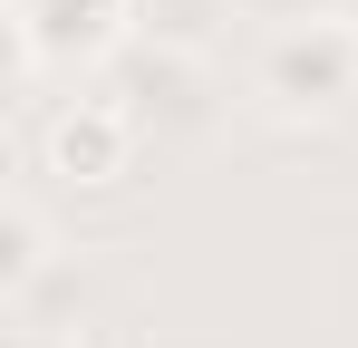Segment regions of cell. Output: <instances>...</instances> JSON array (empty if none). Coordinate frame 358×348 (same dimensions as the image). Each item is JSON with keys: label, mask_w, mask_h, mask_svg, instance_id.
<instances>
[{"label": "cell", "mask_w": 358, "mask_h": 348, "mask_svg": "<svg viewBox=\"0 0 358 348\" xmlns=\"http://www.w3.org/2000/svg\"><path fill=\"white\" fill-rule=\"evenodd\" d=\"M136 29H145L155 49L203 58V49H213V0H136Z\"/></svg>", "instance_id": "5b68a950"}, {"label": "cell", "mask_w": 358, "mask_h": 348, "mask_svg": "<svg viewBox=\"0 0 358 348\" xmlns=\"http://www.w3.org/2000/svg\"><path fill=\"white\" fill-rule=\"evenodd\" d=\"M29 348H78V339H29Z\"/></svg>", "instance_id": "52a82bcc"}, {"label": "cell", "mask_w": 358, "mask_h": 348, "mask_svg": "<svg viewBox=\"0 0 358 348\" xmlns=\"http://www.w3.org/2000/svg\"><path fill=\"white\" fill-rule=\"evenodd\" d=\"M39 271H49V223H39V203H10V213H0V290L29 300Z\"/></svg>", "instance_id": "277c9868"}, {"label": "cell", "mask_w": 358, "mask_h": 348, "mask_svg": "<svg viewBox=\"0 0 358 348\" xmlns=\"http://www.w3.org/2000/svg\"><path fill=\"white\" fill-rule=\"evenodd\" d=\"M126 20H136V0H10L20 78H39L49 58H97V49H117Z\"/></svg>", "instance_id": "7a4b0ae2"}, {"label": "cell", "mask_w": 358, "mask_h": 348, "mask_svg": "<svg viewBox=\"0 0 358 348\" xmlns=\"http://www.w3.org/2000/svg\"><path fill=\"white\" fill-rule=\"evenodd\" d=\"M329 20H349V29H358V0H329Z\"/></svg>", "instance_id": "8992f818"}, {"label": "cell", "mask_w": 358, "mask_h": 348, "mask_svg": "<svg viewBox=\"0 0 358 348\" xmlns=\"http://www.w3.org/2000/svg\"><path fill=\"white\" fill-rule=\"evenodd\" d=\"M136 165V107L126 97H78L49 116V174L68 184H117Z\"/></svg>", "instance_id": "3957f363"}, {"label": "cell", "mask_w": 358, "mask_h": 348, "mask_svg": "<svg viewBox=\"0 0 358 348\" xmlns=\"http://www.w3.org/2000/svg\"><path fill=\"white\" fill-rule=\"evenodd\" d=\"M262 97L281 116H329L358 97V29L349 20H300L262 49Z\"/></svg>", "instance_id": "6da1fadb"}]
</instances>
